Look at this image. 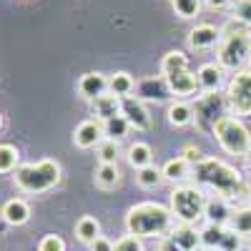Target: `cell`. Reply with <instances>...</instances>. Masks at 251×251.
<instances>
[{
    "mask_svg": "<svg viewBox=\"0 0 251 251\" xmlns=\"http://www.w3.org/2000/svg\"><path fill=\"white\" fill-rule=\"evenodd\" d=\"M194 178L199 183L208 186L211 191H216L226 201H231V199H249L244 176L234 169V166H228V163H224L219 158L206 156L199 163H194Z\"/></svg>",
    "mask_w": 251,
    "mask_h": 251,
    "instance_id": "cell-1",
    "label": "cell"
},
{
    "mask_svg": "<svg viewBox=\"0 0 251 251\" xmlns=\"http://www.w3.org/2000/svg\"><path fill=\"white\" fill-rule=\"evenodd\" d=\"M174 228V214L171 208L156 201H143L128 208L126 214V231L138 239H156L169 236Z\"/></svg>",
    "mask_w": 251,
    "mask_h": 251,
    "instance_id": "cell-2",
    "label": "cell"
},
{
    "mask_svg": "<svg viewBox=\"0 0 251 251\" xmlns=\"http://www.w3.org/2000/svg\"><path fill=\"white\" fill-rule=\"evenodd\" d=\"M58 183H60V163L53 158L23 163L15 169V186L23 194H46Z\"/></svg>",
    "mask_w": 251,
    "mask_h": 251,
    "instance_id": "cell-3",
    "label": "cell"
},
{
    "mask_svg": "<svg viewBox=\"0 0 251 251\" xmlns=\"http://www.w3.org/2000/svg\"><path fill=\"white\" fill-rule=\"evenodd\" d=\"M206 203H208V199L196 186L181 183L171 191V214L178 224L196 226L201 219H206Z\"/></svg>",
    "mask_w": 251,
    "mask_h": 251,
    "instance_id": "cell-4",
    "label": "cell"
},
{
    "mask_svg": "<svg viewBox=\"0 0 251 251\" xmlns=\"http://www.w3.org/2000/svg\"><path fill=\"white\" fill-rule=\"evenodd\" d=\"M214 138L219 141V146L231 153V156H246L249 149H251V133L249 128L241 123V118H234V116H221L214 128H211Z\"/></svg>",
    "mask_w": 251,
    "mask_h": 251,
    "instance_id": "cell-5",
    "label": "cell"
},
{
    "mask_svg": "<svg viewBox=\"0 0 251 251\" xmlns=\"http://www.w3.org/2000/svg\"><path fill=\"white\" fill-rule=\"evenodd\" d=\"M249 50H251V35L249 28L246 30H236L221 38L219 46V66L224 71H244V66L249 63Z\"/></svg>",
    "mask_w": 251,
    "mask_h": 251,
    "instance_id": "cell-6",
    "label": "cell"
},
{
    "mask_svg": "<svg viewBox=\"0 0 251 251\" xmlns=\"http://www.w3.org/2000/svg\"><path fill=\"white\" fill-rule=\"evenodd\" d=\"M226 103L231 113L251 116V71H236L226 86Z\"/></svg>",
    "mask_w": 251,
    "mask_h": 251,
    "instance_id": "cell-7",
    "label": "cell"
},
{
    "mask_svg": "<svg viewBox=\"0 0 251 251\" xmlns=\"http://www.w3.org/2000/svg\"><path fill=\"white\" fill-rule=\"evenodd\" d=\"M201 246L211 251H239L241 236H236L228 224H206V228H201Z\"/></svg>",
    "mask_w": 251,
    "mask_h": 251,
    "instance_id": "cell-8",
    "label": "cell"
},
{
    "mask_svg": "<svg viewBox=\"0 0 251 251\" xmlns=\"http://www.w3.org/2000/svg\"><path fill=\"white\" fill-rule=\"evenodd\" d=\"M121 116L128 121V126L136 131H149L151 128V113L146 108V100H141L138 96L121 98Z\"/></svg>",
    "mask_w": 251,
    "mask_h": 251,
    "instance_id": "cell-9",
    "label": "cell"
},
{
    "mask_svg": "<svg viewBox=\"0 0 251 251\" xmlns=\"http://www.w3.org/2000/svg\"><path fill=\"white\" fill-rule=\"evenodd\" d=\"M106 138V133H103V121L98 118H88L75 126L73 131V143L78 146V149H98V143Z\"/></svg>",
    "mask_w": 251,
    "mask_h": 251,
    "instance_id": "cell-10",
    "label": "cell"
},
{
    "mask_svg": "<svg viewBox=\"0 0 251 251\" xmlns=\"http://www.w3.org/2000/svg\"><path fill=\"white\" fill-rule=\"evenodd\" d=\"M214 46H221V28L211 23H201L191 28V33H188V48L191 50H208Z\"/></svg>",
    "mask_w": 251,
    "mask_h": 251,
    "instance_id": "cell-11",
    "label": "cell"
},
{
    "mask_svg": "<svg viewBox=\"0 0 251 251\" xmlns=\"http://www.w3.org/2000/svg\"><path fill=\"white\" fill-rule=\"evenodd\" d=\"M78 93H80V98H86V100L91 103V100H96L98 96L108 93V78L103 75V73H98V71L83 73L80 80H78Z\"/></svg>",
    "mask_w": 251,
    "mask_h": 251,
    "instance_id": "cell-12",
    "label": "cell"
},
{
    "mask_svg": "<svg viewBox=\"0 0 251 251\" xmlns=\"http://www.w3.org/2000/svg\"><path fill=\"white\" fill-rule=\"evenodd\" d=\"M166 86H169L171 96H194L199 91V80H196V73L186 68V71L166 75Z\"/></svg>",
    "mask_w": 251,
    "mask_h": 251,
    "instance_id": "cell-13",
    "label": "cell"
},
{
    "mask_svg": "<svg viewBox=\"0 0 251 251\" xmlns=\"http://www.w3.org/2000/svg\"><path fill=\"white\" fill-rule=\"evenodd\" d=\"M196 80L203 93H216L224 86V68L219 63H203L196 73Z\"/></svg>",
    "mask_w": 251,
    "mask_h": 251,
    "instance_id": "cell-14",
    "label": "cell"
},
{
    "mask_svg": "<svg viewBox=\"0 0 251 251\" xmlns=\"http://www.w3.org/2000/svg\"><path fill=\"white\" fill-rule=\"evenodd\" d=\"M0 216H3V221L8 226H23L28 224L30 219V206L25 199H10L3 203V211H0Z\"/></svg>",
    "mask_w": 251,
    "mask_h": 251,
    "instance_id": "cell-15",
    "label": "cell"
},
{
    "mask_svg": "<svg viewBox=\"0 0 251 251\" xmlns=\"http://www.w3.org/2000/svg\"><path fill=\"white\" fill-rule=\"evenodd\" d=\"M169 239L181 249V251H196L201 246V231H196L194 226H186V224H178L171 228Z\"/></svg>",
    "mask_w": 251,
    "mask_h": 251,
    "instance_id": "cell-16",
    "label": "cell"
},
{
    "mask_svg": "<svg viewBox=\"0 0 251 251\" xmlns=\"http://www.w3.org/2000/svg\"><path fill=\"white\" fill-rule=\"evenodd\" d=\"M91 113H93L98 121H108V118L121 116V98L113 96V93L98 96L96 100H91Z\"/></svg>",
    "mask_w": 251,
    "mask_h": 251,
    "instance_id": "cell-17",
    "label": "cell"
},
{
    "mask_svg": "<svg viewBox=\"0 0 251 251\" xmlns=\"http://www.w3.org/2000/svg\"><path fill=\"white\" fill-rule=\"evenodd\" d=\"M161 174H163V181H169V183H176V186H181L186 178H191V174H194V166L188 163V161H183V158L178 156V158L166 161V163H163V169H161Z\"/></svg>",
    "mask_w": 251,
    "mask_h": 251,
    "instance_id": "cell-18",
    "label": "cell"
},
{
    "mask_svg": "<svg viewBox=\"0 0 251 251\" xmlns=\"http://www.w3.org/2000/svg\"><path fill=\"white\" fill-rule=\"evenodd\" d=\"M126 158H128L131 169L141 171V169H146V166H151V163H153V151H151V146H149V143L136 141V143L128 146V151H126Z\"/></svg>",
    "mask_w": 251,
    "mask_h": 251,
    "instance_id": "cell-19",
    "label": "cell"
},
{
    "mask_svg": "<svg viewBox=\"0 0 251 251\" xmlns=\"http://www.w3.org/2000/svg\"><path fill=\"white\" fill-rule=\"evenodd\" d=\"M121 183V169L118 163H100L96 169V186L103 188V191H111Z\"/></svg>",
    "mask_w": 251,
    "mask_h": 251,
    "instance_id": "cell-20",
    "label": "cell"
},
{
    "mask_svg": "<svg viewBox=\"0 0 251 251\" xmlns=\"http://www.w3.org/2000/svg\"><path fill=\"white\" fill-rule=\"evenodd\" d=\"M100 236V224H98V219H93V216H80L78 221H75V239L80 241V244H93L96 239Z\"/></svg>",
    "mask_w": 251,
    "mask_h": 251,
    "instance_id": "cell-21",
    "label": "cell"
},
{
    "mask_svg": "<svg viewBox=\"0 0 251 251\" xmlns=\"http://www.w3.org/2000/svg\"><path fill=\"white\" fill-rule=\"evenodd\" d=\"M231 214H234V208L228 206V201L221 199V196H216V199H211L206 203V219H208V224H228Z\"/></svg>",
    "mask_w": 251,
    "mask_h": 251,
    "instance_id": "cell-22",
    "label": "cell"
},
{
    "mask_svg": "<svg viewBox=\"0 0 251 251\" xmlns=\"http://www.w3.org/2000/svg\"><path fill=\"white\" fill-rule=\"evenodd\" d=\"M136 91V80L131 73H126V71H118L108 78V93L118 96V98H126V96H133Z\"/></svg>",
    "mask_w": 251,
    "mask_h": 251,
    "instance_id": "cell-23",
    "label": "cell"
},
{
    "mask_svg": "<svg viewBox=\"0 0 251 251\" xmlns=\"http://www.w3.org/2000/svg\"><path fill=\"white\" fill-rule=\"evenodd\" d=\"M228 226H231V231H236V236H249L251 239V206L244 203L239 208H234L231 219H228Z\"/></svg>",
    "mask_w": 251,
    "mask_h": 251,
    "instance_id": "cell-24",
    "label": "cell"
},
{
    "mask_svg": "<svg viewBox=\"0 0 251 251\" xmlns=\"http://www.w3.org/2000/svg\"><path fill=\"white\" fill-rule=\"evenodd\" d=\"M166 116H169V123H171V126H176V128H183V126H188V123L194 121L196 113H194V108L188 106V103L174 100L171 106H169V113H166Z\"/></svg>",
    "mask_w": 251,
    "mask_h": 251,
    "instance_id": "cell-25",
    "label": "cell"
},
{
    "mask_svg": "<svg viewBox=\"0 0 251 251\" xmlns=\"http://www.w3.org/2000/svg\"><path fill=\"white\" fill-rule=\"evenodd\" d=\"M188 68V55L183 50H169L161 60V75H171V73H178V71H186Z\"/></svg>",
    "mask_w": 251,
    "mask_h": 251,
    "instance_id": "cell-26",
    "label": "cell"
},
{
    "mask_svg": "<svg viewBox=\"0 0 251 251\" xmlns=\"http://www.w3.org/2000/svg\"><path fill=\"white\" fill-rule=\"evenodd\" d=\"M20 163V151L13 143H0V174H13Z\"/></svg>",
    "mask_w": 251,
    "mask_h": 251,
    "instance_id": "cell-27",
    "label": "cell"
},
{
    "mask_svg": "<svg viewBox=\"0 0 251 251\" xmlns=\"http://www.w3.org/2000/svg\"><path fill=\"white\" fill-rule=\"evenodd\" d=\"M136 183L141 186V188H158L161 183H163V174H161V169L158 166H146V169H141V171H136Z\"/></svg>",
    "mask_w": 251,
    "mask_h": 251,
    "instance_id": "cell-28",
    "label": "cell"
},
{
    "mask_svg": "<svg viewBox=\"0 0 251 251\" xmlns=\"http://www.w3.org/2000/svg\"><path fill=\"white\" fill-rule=\"evenodd\" d=\"M128 131H131V126H128V121H126L123 116H116V118L103 121V133H106V138L121 141V138L128 136Z\"/></svg>",
    "mask_w": 251,
    "mask_h": 251,
    "instance_id": "cell-29",
    "label": "cell"
},
{
    "mask_svg": "<svg viewBox=\"0 0 251 251\" xmlns=\"http://www.w3.org/2000/svg\"><path fill=\"white\" fill-rule=\"evenodd\" d=\"M96 156L100 163H118V156H121V146L118 141L113 138H103L98 143V149H96Z\"/></svg>",
    "mask_w": 251,
    "mask_h": 251,
    "instance_id": "cell-30",
    "label": "cell"
},
{
    "mask_svg": "<svg viewBox=\"0 0 251 251\" xmlns=\"http://www.w3.org/2000/svg\"><path fill=\"white\" fill-rule=\"evenodd\" d=\"M171 5H174V13L183 20L188 18H196L201 13V5H203V0H171Z\"/></svg>",
    "mask_w": 251,
    "mask_h": 251,
    "instance_id": "cell-31",
    "label": "cell"
},
{
    "mask_svg": "<svg viewBox=\"0 0 251 251\" xmlns=\"http://www.w3.org/2000/svg\"><path fill=\"white\" fill-rule=\"evenodd\" d=\"M38 251H66V241L58 234H46L38 244Z\"/></svg>",
    "mask_w": 251,
    "mask_h": 251,
    "instance_id": "cell-32",
    "label": "cell"
},
{
    "mask_svg": "<svg viewBox=\"0 0 251 251\" xmlns=\"http://www.w3.org/2000/svg\"><path fill=\"white\" fill-rule=\"evenodd\" d=\"M236 20H241V23L246 28H251V0H236V5H234V15Z\"/></svg>",
    "mask_w": 251,
    "mask_h": 251,
    "instance_id": "cell-33",
    "label": "cell"
},
{
    "mask_svg": "<svg viewBox=\"0 0 251 251\" xmlns=\"http://www.w3.org/2000/svg\"><path fill=\"white\" fill-rule=\"evenodd\" d=\"M113 251H143V244H141V239L138 236H123V239H118L116 241V249Z\"/></svg>",
    "mask_w": 251,
    "mask_h": 251,
    "instance_id": "cell-34",
    "label": "cell"
},
{
    "mask_svg": "<svg viewBox=\"0 0 251 251\" xmlns=\"http://www.w3.org/2000/svg\"><path fill=\"white\" fill-rule=\"evenodd\" d=\"M181 158L194 166V163H199L203 156H201V151L196 149V146H183V149H181Z\"/></svg>",
    "mask_w": 251,
    "mask_h": 251,
    "instance_id": "cell-35",
    "label": "cell"
},
{
    "mask_svg": "<svg viewBox=\"0 0 251 251\" xmlns=\"http://www.w3.org/2000/svg\"><path fill=\"white\" fill-rule=\"evenodd\" d=\"M116 249V244L111 241V239H106V236H98L93 244H91V251H113Z\"/></svg>",
    "mask_w": 251,
    "mask_h": 251,
    "instance_id": "cell-36",
    "label": "cell"
},
{
    "mask_svg": "<svg viewBox=\"0 0 251 251\" xmlns=\"http://www.w3.org/2000/svg\"><path fill=\"white\" fill-rule=\"evenodd\" d=\"M203 3L211 10H226L228 5H231V0H203Z\"/></svg>",
    "mask_w": 251,
    "mask_h": 251,
    "instance_id": "cell-37",
    "label": "cell"
},
{
    "mask_svg": "<svg viewBox=\"0 0 251 251\" xmlns=\"http://www.w3.org/2000/svg\"><path fill=\"white\" fill-rule=\"evenodd\" d=\"M158 251H181L169 236H166V239H161V244H158Z\"/></svg>",
    "mask_w": 251,
    "mask_h": 251,
    "instance_id": "cell-38",
    "label": "cell"
},
{
    "mask_svg": "<svg viewBox=\"0 0 251 251\" xmlns=\"http://www.w3.org/2000/svg\"><path fill=\"white\" fill-rule=\"evenodd\" d=\"M244 158H246V166H249V169H251V149H249V153H246Z\"/></svg>",
    "mask_w": 251,
    "mask_h": 251,
    "instance_id": "cell-39",
    "label": "cell"
},
{
    "mask_svg": "<svg viewBox=\"0 0 251 251\" xmlns=\"http://www.w3.org/2000/svg\"><path fill=\"white\" fill-rule=\"evenodd\" d=\"M246 66H251V50H249V63H246Z\"/></svg>",
    "mask_w": 251,
    "mask_h": 251,
    "instance_id": "cell-40",
    "label": "cell"
},
{
    "mask_svg": "<svg viewBox=\"0 0 251 251\" xmlns=\"http://www.w3.org/2000/svg\"><path fill=\"white\" fill-rule=\"evenodd\" d=\"M0 128H3V116H0Z\"/></svg>",
    "mask_w": 251,
    "mask_h": 251,
    "instance_id": "cell-41",
    "label": "cell"
},
{
    "mask_svg": "<svg viewBox=\"0 0 251 251\" xmlns=\"http://www.w3.org/2000/svg\"><path fill=\"white\" fill-rule=\"evenodd\" d=\"M249 251H251V239H249Z\"/></svg>",
    "mask_w": 251,
    "mask_h": 251,
    "instance_id": "cell-42",
    "label": "cell"
},
{
    "mask_svg": "<svg viewBox=\"0 0 251 251\" xmlns=\"http://www.w3.org/2000/svg\"><path fill=\"white\" fill-rule=\"evenodd\" d=\"M249 206H251V196H249Z\"/></svg>",
    "mask_w": 251,
    "mask_h": 251,
    "instance_id": "cell-43",
    "label": "cell"
}]
</instances>
